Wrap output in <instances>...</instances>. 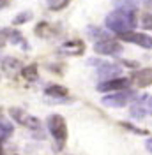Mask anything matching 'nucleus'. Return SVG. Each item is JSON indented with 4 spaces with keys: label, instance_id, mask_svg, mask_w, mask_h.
Segmentation results:
<instances>
[{
    "label": "nucleus",
    "instance_id": "22",
    "mask_svg": "<svg viewBox=\"0 0 152 155\" xmlns=\"http://www.w3.org/2000/svg\"><path fill=\"white\" fill-rule=\"evenodd\" d=\"M36 34L37 35H48V34H51V27L48 25L46 21H43V23H39L36 27Z\"/></svg>",
    "mask_w": 152,
    "mask_h": 155
},
{
    "label": "nucleus",
    "instance_id": "27",
    "mask_svg": "<svg viewBox=\"0 0 152 155\" xmlns=\"http://www.w3.org/2000/svg\"><path fill=\"white\" fill-rule=\"evenodd\" d=\"M9 4V0H0V7H5Z\"/></svg>",
    "mask_w": 152,
    "mask_h": 155
},
{
    "label": "nucleus",
    "instance_id": "11",
    "mask_svg": "<svg viewBox=\"0 0 152 155\" xmlns=\"http://www.w3.org/2000/svg\"><path fill=\"white\" fill-rule=\"evenodd\" d=\"M2 71L4 72H7V74H14L16 71L21 69V62H19L18 58H12V57H5L2 60Z\"/></svg>",
    "mask_w": 152,
    "mask_h": 155
},
{
    "label": "nucleus",
    "instance_id": "28",
    "mask_svg": "<svg viewBox=\"0 0 152 155\" xmlns=\"http://www.w3.org/2000/svg\"><path fill=\"white\" fill-rule=\"evenodd\" d=\"M143 2H145L147 5H150V7H152V0H143Z\"/></svg>",
    "mask_w": 152,
    "mask_h": 155
},
{
    "label": "nucleus",
    "instance_id": "16",
    "mask_svg": "<svg viewBox=\"0 0 152 155\" xmlns=\"http://www.w3.org/2000/svg\"><path fill=\"white\" fill-rule=\"evenodd\" d=\"M9 115L14 118V122H16V124H19V125H25V122H27V118H29V115H27L21 107H11V109H9Z\"/></svg>",
    "mask_w": 152,
    "mask_h": 155
},
{
    "label": "nucleus",
    "instance_id": "10",
    "mask_svg": "<svg viewBox=\"0 0 152 155\" xmlns=\"http://www.w3.org/2000/svg\"><path fill=\"white\" fill-rule=\"evenodd\" d=\"M129 81L138 88L150 87L152 85V69H140V71L133 72V76L129 78Z\"/></svg>",
    "mask_w": 152,
    "mask_h": 155
},
{
    "label": "nucleus",
    "instance_id": "24",
    "mask_svg": "<svg viewBox=\"0 0 152 155\" xmlns=\"http://www.w3.org/2000/svg\"><path fill=\"white\" fill-rule=\"evenodd\" d=\"M120 125H122V127H126V129H129V130H133L134 134H147V130H143V129H138V127L131 125V124H126V122H122Z\"/></svg>",
    "mask_w": 152,
    "mask_h": 155
},
{
    "label": "nucleus",
    "instance_id": "9",
    "mask_svg": "<svg viewBox=\"0 0 152 155\" xmlns=\"http://www.w3.org/2000/svg\"><path fill=\"white\" fill-rule=\"evenodd\" d=\"M83 51H85V44H83V41H80V39L67 41V42H64V44L60 46V49H58V53L69 55V57H80V55H83Z\"/></svg>",
    "mask_w": 152,
    "mask_h": 155
},
{
    "label": "nucleus",
    "instance_id": "21",
    "mask_svg": "<svg viewBox=\"0 0 152 155\" xmlns=\"http://www.w3.org/2000/svg\"><path fill=\"white\" fill-rule=\"evenodd\" d=\"M30 18H32V11H23V12H19L18 16L14 18V25H23Z\"/></svg>",
    "mask_w": 152,
    "mask_h": 155
},
{
    "label": "nucleus",
    "instance_id": "6",
    "mask_svg": "<svg viewBox=\"0 0 152 155\" xmlns=\"http://www.w3.org/2000/svg\"><path fill=\"white\" fill-rule=\"evenodd\" d=\"M122 46L117 42V41H112V39H106V41H99L95 42L94 51L97 55H106V57H117L122 53Z\"/></svg>",
    "mask_w": 152,
    "mask_h": 155
},
{
    "label": "nucleus",
    "instance_id": "13",
    "mask_svg": "<svg viewBox=\"0 0 152 155\" xmlns=\"http://www.w3.org/2000/svg\"><path fill=\"white\" fill-rule=\"evenodd\" d=\"M44 94L48 97H55V99H66L67 97V88L60 87V85H50V87L44 90Z\"/></svg>",
    "mask_w": 152,
    "mask_h": 155
},
{
    "label": "nucleus",
    "instance_id": "2",
    "mask_svg": "<svg viewBox=\"0 0 152 155\" xmlns=\"http://www.w3.org/2000/svg\"><path fill=\"white\" fill-rule=\"evenodd\" d=\"M48 129H50L51 136L57 141V148L60 150L67 139V124H66V120H64V116L51 115L48 118Z\"/></svg>",
    "mask_w": 152,
    "mask_h": 155
},
{
    "label": "nucleus",
    "instance_id": "25",
    "mask_svg": "<svg viewBox=\"0 0 152 155\" xmlns=\"http://www.w3.org/2000/svg\"><path fill=\"white\" fill-rule=\"evenodd\" d=\"M7 34H9V30H2L0 32V46H4L7 42Z\"/></svg>",
    "mask_w": 152,
    "mask_h": 155
},
{
    "label": "nucleus",
    "instance_id": "18",
    "mask_svg": "<svg viewBox=\"0 0 152 155\" xmlns=\"http://www.w3.org/2000/svg\"><path fill=\"white\" fill-rule=\"evenodd\" d=\"M88 35L94 37V39H99V41H106V39H108V34H106L105 30L97 28V27H88ZM99 41H97V42H99Z\"/></svg>",
    "mask_w": 152,
    "mask_h": 155
},
{
    "label": "nucleus",
    "instance_id": "12",
    "mask_svg": "<svg viewBox=\"0 0 152 155\" xmlns=\"http://www.w3.org/2000/svg\"><path fill=\"white\" fill-rule=\"evenodd\" d=\"M7 41L9 42H12L14 46H19L21 49H29V42L25 41V37L21 35V32H18V30H9V34H7Z\"/></svg>",
    "mask_w": 152,
    "mask_h": 155
},
{
    "label": "nucleus",
    "instance_id": "14",
    "mask_svg": "<svg viewBox=\"0 0 152 155\" xmlns=\"http://www.w3.org/2000/svg\"><path fill=\"white\" fill-rule=\"evenodd\" d=\"M115 9H126V11H134L138 9L140 0H113Z\"/></svg>",
    "mask_w": 152,
    "mask_h": 155
},
{
    "label": "nucleus",
    "instance_id": "4",
    "mask_svg": "<svg viewBox=\"0 0 152 155\" xmlns=\"http://www.w3.org/2000/svg\"><path fill=\"white\" fill-rule=\"evenodd\" d=\"M133 99H134L133 90H122V92H115L112 95L103 97V104L108 107H124L127 106Z\"/></svg>",
    "mask_w": 152,
    "mask_h": 155
},
{
    "label": "nucleus",
    "instance_id": "29",
    "mask_svg": "<svg viewBox=\"0 0 152 155\" xmlns=\"http://www.w3.org/2000/svg\"><path fill=\"white\" fill-rule=\"evenodd\" d=\"M0 155H2V146H0Z\"/></svg>",
    "mask_w": 152,
    "mask_h": 155
},
{
    "label": "nucleus",
    "instance_id": "23",
    "mask_svg": "<svg viewBox=\"0 0 152 155\" xmlns=\"http://www.w3.org/2000/svg\"><path fill=\"white\" fill-rule=\"evenodd\" d=\"M142 27L145 30H152V11L142 14Z\"/></svg>",
    "mask_w": 152,
    "mask_h": 155
},
{
    "label": "nucleus",
    "instance_id": "19",
    "mask_svg": "<svg viewBox=\"0 0 152 155\" xmlns=\"http://www.w3.org/2000/svg\"><path fill=\"white\" fill-rule=\"evenodd\" d=\"M25 127L32 129L34 132H41V122H39V118H36V116H30L29 115L27 122H25Z\"/></svg>",
    "mask_w": 152,
    "mask_h": 155
},
{
    "label": "nucleus",
    "instance_id": "15",
    "mask_svg": "<svg viewBox=\"0 0 152 155\" xmlns=\"http://www.w3.org/2000/svg\"><path fill=\"white\" fill-rule=\"evenodd\" d=\"M11 134H12V124L5 118H0V143L9 139Z\"/></svg>",
    "mask_w": 152,
    "mask_h": 155
},
{
    "label": "nucleus",
    "instance_id": "5",
    "mask_svg": "<svg viewBox=\"0 0 152 155\" xmlns=\"http://www.w3.org/2000/svg\"><path fill=\"white\" fill-rule=\"evenodd\" d=\"M120 41H126V42H133V44H138L140 48L143 49H150L152 48V37L149 34H142V32H124V34H119Z\"/></svg>",
    "mask_w": 152,
    "mask_h": 155
},
{
    "label": "nucleus",
    "instance_id": "17",
    "mask_svg": "<svg viewBox=\"0 0 152 155\" xmlns=\"http://www.w3.org/2000/svg\"><path fill=\"white\" fill-rule=\"evenodd\" d=\"M21 76L25 78L27 81H36L37 79V65L36 64H30V65H27V67L21 69Z\"/></svg>",
    "mask_w": 152,
    "mask_h": 155
},
{
    "label": "nucleus",
    "instance_id": "26",
    "mask_svg": "<svg viewBox=\"0 0 152 155\" xmlns=\"http://www.w3.org/2000/svg\"><path fill=\"white\" fill-rule=\"evenodd\" d=\"M145 148H147V150H149V152L152 153V137H149V139H147V143H145Z\"/></svg>",
    "mask_w": 152,
    "mask_h": 155
},
{
    "label": "nucleus",
    "instance_id": "20",
    "mask_svg": "<svg viewBox=\"0 0 152 155\" xmlns=\"http://www.w3.org/2000/svg\"><path fill=\"white\" fill-rule=\"evenodd\" d=\"M69 2L71 0H48V5H50L51 11H60V9H64Z\"/></svg>",
    "mask_w": 152,
    "mask_h": 155
},
{
    "label": "nucleus",
    "instance_id": "1",
    "mask_svg": "<svg viewBox=\"0 0 152 155\" xmlns=\"http://www.w3.org/2000/svg\"><path fill=\"white\" fill-rule=\"evenodd\" d=\"M105 25L106 28L115 32L117 35L124 32H131L136 27V12L126 9H115L106 16Z\"/></svg>",
    "mask_w": 152,
    "mask_h": 155
},
{
    "label": "nucleus",
    "instance_id": "8",
    "mask_svg": "<svg viewBox=\"0 0 152 155\" xmlns=\"http://www.w3.org/2000/svg\"><path fill=\"white\" fill-rule=\"evenodd\" d=\"M120 74H122V67H120V65H117V64H108V62H103L101 65H97V76L101 78L103 81L120 78Z\"/></svg>",
    "mask_w": 152,
    "mask_h": 155
},
{
    "label": "nucleus",
    "instance_id": "3",
    "mask_svg": "<svg viewBox=\"0 0 152 155\" xmlns=\"http://www.w3.org/2000/svg\"><path fill=\"white\" fill-rule=\"evenodd\" d=\"M129 113H131V116H133L134 120H142L145 116L152 115V95L145 94V95L138 97L133 104H131Z\"/></svg>",
    "mask_w": 152,
    "mask_h": 155
},
{
    "label": "nucleus",
    "instance_id": "7",
    "mask_svg": "<svg viewBox=\"0 0 152 155\" xmlns=\"http://www.w3.org/2000/svg\"><path fill=\"white\" fill-rule=\"evenodd\" d=\"M131 85L129 78H115V79H108V81H101L97 85V90L99 92H122V90H127Z\"/></svg>",
    "mask_w": 152,
    "mask_h": 155
}]
</instances>
